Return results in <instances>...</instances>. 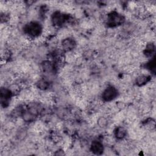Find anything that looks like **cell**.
Here are the masks:
<instances>
[{"label": "cell", "instance_id": "cell-1", "mask_svg": "<svg viewBox=\"0 0 156 156\" xmlns=\"http://www.w3.org/2000/svg\"><path fill=\"white\" fill-rule=\"evenodd\" d=\"M26 30L30 36H36L40 32L41 29L40 25L36 23H31L26 26Z\"/></svg>", "mask_w": 156, "mask_h": 156}, {"label": "cell", "instance_id": "cell-2", "mask_svg": "<svg viewBox=\"0 0 156 156\" xmlns=\"http://www.w3.org/2000/svg\"><path fill=\"white\" fill-rule=\"evenodd\" d=\"M116 96V91L112 87L107 88L103 93V98L106 101H110L115 98Z\"/></svg>", "mask_w": 156, "mask_h": 156}, {"label": "cell", "instance_id": "cell-3", "mask_svg": "<svg viewBox=\"0 0 156 156\" xmlns=\"http://www.w3.org/2000/svg\"><path fill=\"white\" fill-rule=\"evenodd\" d=\"M92 151L96 154H99L103 151L102 144L99 142H94L92 144Z\"/></svg>", "mask_w": 156, "mask_h": 156}, {"label": "cell", "instance_id": "cell-4", "mask_svg": "<svg viewBox=\"0 0 156 156\" xmlns=\"http://www.w3.org/2000/svg\"><path fill=\"white\" fill-rule=\"evenodd\" d=\"M125 135V130H124L123 128H119L117 130V133H116V135L118 136V137L119 138H122Z\"/></svg>", "mask_w": 156, "mask_h": 156}]
</instances>
